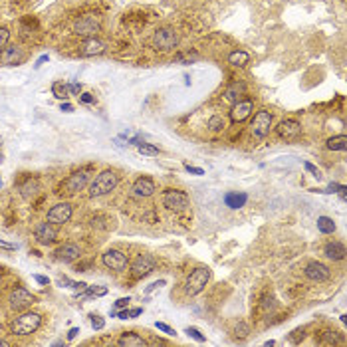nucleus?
Returning a JSON list of instances; mask_svg holds the SVG:
<instances>
[{
  "mask_svg": "<svg viewBox=\"0 0 347 347\" xmlns=\"http://www.w3.org/2000/svg\"><path fill=\"white\" fill-rule=\"evenodd\" d=\"M40 326H42V314L24 310L10 322V334L16 338H26V336L36 334L40 330Z\"/></svg>",
  "mask_w": 347,
  "mask_h": 347,
  "instance_id": "obj_1",
  "label": "nucleus"
},
{
  "mask_svg": "<svg viewBox=\"0 0 347 347\" xmlns=\"http://www.w3.org/2000/svg\"><path fill=\"white\" fill-rule=\"evenodd\" d=\"M117 184H119V174H117V171L105 169V171L95 174V178L87 186V192H89L91 198H99V196H105L111 190H115Z\"/></svg>",
  "mask_w": 347,
  "mask_h": 347,
  "instance_id": "obj_2",
  "label": "nucleus"
},
{
  "mask_svg": "<svg viewBox=\"0 0 347 347\" xmlns=\"http://www.w3.org/2000/svg\"><path fill=\"white\" fill-rule=\"evenodd\" d=\"M210 276H212V272H210L208 266H198V268H194V270L188 274L186 282H184V292H186L188 296H198V294L206 288Z\"/></svg>",
  "mask_w": 347,
  "mask_h": 347,
  "instance_id": "obj_3",
  "label": "nucleus"
},
{
  "mask_svg": "<svg viewBox=\"0 0 347 347\" xmlns=\"http://www.w3.org/2000/svg\"><path fill=\"white\" fill-rule=\"evenodd\" d=\"M89 173H91L89 167L72 173L68 178H64V180L60 182V186H58L56 192H58V194H76V192L84 190L87 186V180H89Z\"/></svg>",
  "mask_w": 347,
  "mask_h": 347,
  "instance_id": "obj_4",
  "label": "nucleus"
},
{
  "mask_svg": "<svg viewBox=\"0 0 347 347\" xmlns=\"http://www.w3.org/2000/svg\"><path fill=\"white\" fill-rule=\"evenodd\" d=\"M151 46L157 52H171L178 46V34L173 28H159L151 38Z\"/></svg>",
  "mask_w": 347,
  "mask_h": 347,
  "instance_id": "obj_5",
  "label": "nucleus"
},
{
  "mask_svg": "<svg viewBox=\"0 0 347 347\" xmlns=\"http://www.w3.org/2000/svg\"><path fill=\"white\" fill-rule=\"evenodd\" d=\"M161 202H163L165 208L174 210V212H180V210H184V208L190 204V198H188V194H186L184 190L167 188V190H163V194H161Z\"/></svg>",
  "mask_w": 347,
  "mask_h": 347,
  "instance_id": "obj_6",
  "label": "nucleus"
},
{
  "mask_svg": "<svg viewBox=\"0 0 347 347\" xmlns=\"http://www.w3.org/2000/svg\"><path fill=\"white\" fill-rule=\"evenodd\" d=\"M34 302H36V296H34L32 292H28L26 288H22V286H16V288L10 292V296H8V306H10V310H14V312H24V310H28Z\"/></svg>",
  "mask_w": 347,
  "mask_h": 347,
  "instance_id": "obj_7",
  "label": "nucleus"
},
{
  "mask_svg": "<svg viewBox=\"0 0 347 347\" xmlns=\"http://www.w3.org/2000/svg\"><path fill=\"white\" fill-rule=\"evenodd\" d=\"M272 121H274V117L268 109H260V111L254 113V119L250 123V133L254 135V139H264L270 133Z\"/></svg>",
  "mask_w": 347,
  "mask_h": 347,
  "instance_id": "obj_8",
  "label": "nucleus"
},
{
  "mask_svg": "<svg viewBox=\"0 0 347 347\" xmlns=\"http://www.w3.org/2000/svg\"><path fill=\"white\" fill-rule=\"evenodd\" d=\"M99 30H101L99 18L93 16V14L82 16V18L76 20V24H74V34H76V36H82V38H93Z\"/></svg>",
  "mask_w": 347,
  "mask_h": 347,
  "instance_id": "obj_9",
  "label": "nucleus"
},
{
  "mask_svg": "<svg viewBox=\"0 0 347 347\" xmlns=\"http://www.w3.org/2000/svg\"><path fill=\"white\" fill-rule=\"evenodd\" d=\"M155 190H157V186H155V180H153L151 176H139V178H135V182L131 184L129 194H131L133 198H137V200H143V198L153 196Z\"/></svg>",
  "mask_w": 347,
  "mask_h": 347,
  "instance_id": "obj_10",
  "label": "nucleus"
},
{
  "mask_svg": "<svg viewBox=\"0 0 347 347\" xmlns=\"http://www.w3.org/2000/svg\"><path fill=\"white\" fill-rule=\"evenodd\" d=\"M155 266H157V260L151 254H139L131 262V278H135V280L145 278L155 270Z\"/></svg>",
  "mask_w": 347,
  "mask_h": 347,
  "instance_id": "obj_11",
  "label": "nucleus"
},
{
  "mask_svg": "<svg viewBox=\"0 0 347 347\" xmlns=\"http://www.w3.org/2000/svg\"><path fill=\"white\" fill-rule=\"evenodd\" d=\"M72 216H74V206L70 204V202H58V204H54L50 210H48V222H52V224H66V222H70L72 220Z\"/></svg>",
  "mask_w": 347,
  "mask_h": 347,
  "instance_id": "obj_12",
  "label": "nucleus"
},
{
  "mask_svg": "<svg viewBox=\"0 0 347 347\" xmlns=\"http://www.w3.org/2000/svg\"><path fill=\"white\" fill-rule=\"evenodd\" d=\"M56 238H58V230H56V226H54L52 222L46 220V222L36 224V228H34V240H36L38 244L48 246V244H54Z\"/></svg>",
  "mask_w": 347,
  "mask_h": 347,
  "instance_id": "obj_13",
  "label": "nucleus"
},
{
  "mask_svg": "<svg viewBox=\"0 0 347 347\" xmlns=\"http://www.w3.org/2000/svg\"><path fill=\"white\" fill-rule=\"evenodd\" d=\"M304 274H306V278L308 280H312V282H318V284H322V282H328L330 278H332V270L324 264V262H310L308 266H306V270H304Z\"/></svg>",
  "mask_w": 347,
  "mask_h": 347,
  "instance_id": "obj_14",
  "label": "nucleus"
},
{
  "mask_svg": "<svg viewBox=\"0 0 347 347\" xmlns=\"http://www.w3.org/2000/svg\"><path fill=\"white\" fill-rule=\"evenodd\" d=\"M101 264H103L105 268H109V270L123 272V270L127 268V256H125L121 250L111 248V250H107V252L101 256Z\"/></svg>",
  "mask_w": 347,
  "mask_h": 347,
  "instance_id": "obj_15",
  "label": "nucleus"
},
{
  "mask_svg": "<svg viewBox=\"0 0 347 347\" xmlns=\"http://www.w3.org/2000/svg\"><path fill=\"white\" fill-rule=\"evenodd\" d=\"M252 111H254V101L252 99H236L232 109H230V119L234 123H242L250 117Z\"/></svg>",
  "mask_w": 347,
  "mask_h": 347,
  "instance_id": "obj_16",
  "label": "nucleus"
},
{
  "mask_svg": "<svg viewBox=\"0 0 347 347\" xmlns=\"http://www.w3.org/2000/svg\"><path fill=\"white\" fill-rule=\"evenodd\" d=\"M276 133H278L282 139H296V137L302 133V125H300V121H296V119H282V121L276 125Z\"/></svg>",
  "mask_w": 347,
  "mask_h": 347,
  "instance_id": "obj_17",
  "label": "nucleus"
},
{
  "mask_svg": "<svg viewBox=\"0 0 347 347\" xmlns=\"http://www.w3.org/2000/svg\"><path fill=\"white\" fill-rule=\"evenodd\" d=\"M54 256H56V260L70 264V262L78 260V258L82 256V248H80L78 244H74V242H66V244H62V246L54 252Z\"/></svg>",
  "mask_w": 347,
  "mask_h": 347,
  "instance_id": "obj_18",
  "label": "nucleus"
},
{
  "mask_svg": "<svg viewBox=\"0 0 347 347\" xmlns=\"http://www.w3.org/2000/svg\"><path fill=\"white\" fill-rule=\"evenodd\" d=\"M24 60V52L18 46H6L0 52V66H20Z\"/></svg>",
  "mask_w": 347,
  "mask_h": 347,
  "instance_id": "obj_19",
  "label": "nucleus"
},
{
  "mask_svg": "<svg viewBox=\"0 0 347 347\" xmlns=\"http://www.w3.org/2000/svg\"><path fill=\"white\" fill-rule=\"evenodd\" d=\"M105 52V44L99 40V38H86V42L82 44V50H80V56L84 58H91V56H99Z\"/></svg>",
  "mask_w": 347,
  "mask_h": 347,
  "instance_id": "obj_20",
  "label": "nucleus"
},
{
  "mask_svg": "<svg viewBox=\"0 0 347 347\" xmlns=\"http://www.w3.org/2000/svg\"><path fill=\"white\" fill-rule=\"evenodd\" d=\"M324 254H326L330 260H334V262L344 260V258H346V254H347L346 244H344V242H340V240L328 242V244L324 246Z\"/></svg>",
  "mask_w": 347,
  "mask_h": 347,
  "instance_id": "obj_21",
  "label": "nucleus"
},
{
  "mask_svg": "<svg viewBox=\"0 0 347 347\" xmlns=\"http://www.w3.org/2000/svg\"><path fill=\"white\" fill-rule=\"evenodd\" d=\"M38 190H40V182H38V178H32V176H28L24 182L18 184V192H20V196L26 198V200H30L32 196H36Z\"/></svg>",
  "mask_w": 347,
  "mask_h": 347,
  "instance_id": "obj_22",
  "label": "nucleus"
},
{
  "mask_svg": "<svg viewBox=\"0 0 347 347\" xmlns=\"http://www.w3.org/2000/svg\"><path fill=\"white\" fill-rule=\"evenodd\" d=\"M117 346L119 347H147L149 344H147L139 334L129 332V334H123V336L117 340Z\"/></svg>",
  "mask_w": 347,
  "mask_h": 347,
  "instance_id": "obj_23",
  "label": "nucleus"
},
{
  "mask_svg": "<svg viewBox=\"0 0 347 347\" xmlns=\"http://www.w3.org/2000/svg\"><path fill=\"white\" fill-rule=\"evenodd\" d=\"M248 202V194L246 192H226L224 194V204L228 208H242Z\"/></svg>",
  "mask_w": 347,
  "mask_h": 347,
  "instance_id": "obj_24",
  "label": "nucleus"
},
{
  "mask_svg": "<svg viewBox=\"0 0 347 347\" xmlns=\"http://www.w3.org/2000/svg\"><path fill=\"white\" fill-rule=\"evenodd\" d=\"M250 62V54L244 50H234L228 54V64H232L234 68H244Z\"/></svg>",
  "mask_w": 347,
  "mask_h": 347,
  "instance_id": "obj_25",
  "label": "nucleus"
},
{
  "mask_svg": "<svg viewBox=\"0 0 347 347\" xmlns=\"http://www.w3.org/2000/svg\"><path fill=\"white\" fill-rule=\"evenodd\" d=\"M326 147L330 151H346L347 149V135H336L332 139H328Z\"/></svg>",
  "mask_w": 347,
  "mask_h": 347,
  "instance_id": "obj_26",
  "label": "nucleus"
},
{
  "mask_svg": "<svg viewBox=\"0 0 347 347\" xmlns=\"http://www.w3.org/2000/svg\"><path fill=\"white\" fill-rule=\"evenodd\" d=\"M107 294V288L105 286H86V292L80 294L82 300H91V298H101Z\"/></svg>",
  "mask_w": 347,
  "mask_h": 347,
  "instance_id": "obj_27",
  "label": "nucleus"
},
{
  "mask_svg": "<svg viewBox=\"0 0 347 347\" xmlns=\"http://www.w3.org/2000/svg\"><path fill=\"white\" fill-rule=\"evenodd\" d=\"M318 230L322 234H334L336 232V222L330 216H320L318 218Z\"/></svg>",
  "mask_w": 347,
  "mask_h": 347,
  "instance_id": "obj_28",
  "label": "nucleus"
},
{
  "mask_svg": "<svg viewBox=\"0 0 347 347\" xmlns=\"http://www.w3.org/2000/svg\"><path fill=\"white\" fill-rule=\"evenodd\" d=\"M244 91H246V86H244V84L234 82V84H230V86L226 87L224 95H226V99H238V95L244 93Z\"/></svg>",
  "mask_w": 347,
  "mask_h": 347,
  "instance_id": "obj_29",
  "label": "nucleus"
},
{
  "mask_svg": "<svg viewBox=\"0 0 347 347\" xmlns=\"http://www.w3.org/2000/svg\"><path fill=\"white\" fill-rule=\"evenodd\" d=\"M206 127H208L210 131H222V129L226 127V119H224L222 115H212V117L206 121Z\"/></svg>",
  "mask_w": 347,
  "mask_h": 347,
  "instance_id": "obj_30",
  "label": "nucleus"
},
{
  "mask_svg": "<svg viewBox=\"0 0 347 347\" xmlns=\"http://www.w3.org/2000/svg\"><path fill=\"white\" fill-rule=\"evenodd\" d=\"M52 93H54V97H58V99H68V95H70V91H68V84H64V82H54L52 84Z\"/></svg>",
  "mask_w": 347,
  "mask_h": 347,
  "instance_id": "obj_31",
  "label": "nucleus"
},
{
  "mask_svg": "<svg viewBox=\"0 0 347 347\" xmlns=\"http://www.w3.org/2000/svg\"><path fill=\"white\" fill-rule=\"evenodd\" d=\"M234 336L240 338V340H246V338L250 336V326H248L246 322H238V324L234 326Z\"/></svg>",
  "mask_w": 347,
  "mask_h": 347,
  "instance_id": "obj_32",
  "label": "nucleus"
},
{
  "mask_svg": "<svg viewBox=\"0 0 347 347\" xmlns=\"http://www.w3.org/2000/svg\"><path fill=\"white\" fill-rule=\"evenodd\" d=\"M320 192H340L342 200H346L347 198V186L346 184H338V182H332L328 188H324V190H320Z\"/></svg>",
  "mask_w": 347,
  "mask_h": 347,
  "instance_id": "obj_33",
  "label": "nucleus"
},
{
  "mask_svg": "<svg viewBox=\"0 0 347 347\" xmlns=\"http://www.w3.org/2000/svg\"><path fill=\"white\" fill-rule=\"evenodd\" d=\"M137 149H139V153L141 155H149V157H155V155H159V149L155 147V145H151V143H141V145H137Z\"/></svg>",
  "mask_w": 347,
  "mask_h": 347,
  "instance_id": "obj_34",
  "label": "nucleus"
},
{
  "mask_svg": "<svg viewBox=\"0 0 347 347\" xmlns=\"http://www.w3.org/2000/svg\"><path fill=\"white\" fill-rule=\"evenodd\" d=\"M60 284H68V288H72V290H76V292L86 290V286H87L86 282H74V280H70V278H62Z\"/></svg>",
  "mask_w": 347,
  "mask_h": 347,
  "instance_id": "obj_35",
  "label": "nucleus"
},
{
  "mask_svg": "<svg viewBox=\"0 0 347 347\" xmlns=\"http://www.w3.org/2000/svg\"><path fill=\"white\" fill-rule=\"evenodd\" d=\"M89 322H91V328H93L95 332H99V330L105 328V320H103L101 316H97V314H91V316H89Z\"/></svg>",
  "mask_w": 347,
  "mask_h": 347,
  "instance_id": "obj_36",
  "label": "nucleus"
},
{
  "mask_svg": "<svg viewBox=\"0 0 347 347\" xmlns=\"http://www.w3.org/2000/svg\"><path fill=\"white\" fill-rule=\"evenodd\" d=\"M304 169H306L308 173L312 174V176H316L318 180H320V178L324 176V173H322V169H318V167H316L314 163H310V161H304Z\"/></svg>",
  "mask_w": 347,
  "mask_h": 347,
  "instance_id": "obj_37",
  "label": "nucleus"
},
{
  "mask_svg": "<svg viewBox=\"0 0 347 347\" xmlns=\"http://www.w3.org/2000/svg\"><path fill=\"white\" fill-rule=\"evenodd\" d=\"M184 334H186L188 338L196 340L198 344H204V342H206V338H204V336H202V334H200V332H198L196 328H186V330H184Z\"/></svg>",
  "mask_w": 347,
  "mask_h": 347,
  "instance_id": "obj_38",
  "label": "nucleus"
},
{
  "mask_svg": "<svg viewBox=\"0 0 347 347\" xmlns=\"http://www.w3.org/2000/svg\"><path fill=\"white\" fill-rule=\"evenodd\" d=\"M8 42H10V30L8 28H0V52L8 46Z\"/></svg>",
  "mask_w": 347,
  "mask_h": 347,
  "instance_id": "obj_39",
  "label": "nucleus"
},
{
  "mask_svg": "<svg viewBox=\"0 0 347 347\" xmlns=\"http://www.w3.org/2000/svg\"><path fill=\"white\" fill-rule=\"evenodd\" d=\"M194 60H196V54H178V56H176V62L182 64V66H188V64L194 62Z\"/></svg>",
  "mask_w": 347,
  "mask_h": 347,
  "instance_id": "obj_40",
  "label": "nucleus"
},
{
  "mask_svg": "<svg viewBox=\"0 0 347 347\" xmlns=\"http://www.w3.org/2000/svg\"><path fill=\"white\" fill-rule=\"evenodd\" d=\"M155 328L159 330V332H163V334H167V336H176V332H174L171 326H167V324H163V322H155Z\"/></svg>",
  "mask_w": 347,
  "mask_h": 347,
  "instance_id": "obj_41",
  "label": "nucleus"
},
{
  "mask_svg": "<svg viewBox=\"0 0 347 347\" xmlns=\"http://www.w3.org/2000/svg\"><path fill=\"white\" fill-rule=\"evenodd\" d=\"M165 284H167L165 280H157V282H153V284H149V286H147V288H145L143 292H145V294H151V292H155L157 288H161V286H165Z\"/></svg>",
  "mask_w": 347,
  "mask_h": 347,
  "instance_id": "obj_42",
  "label": "nucleus"
},
{
  "mask_svg": "<svg viewBox=\"0 0 347 347\" xmlns=\"http://www.w3.org/2000/svg\"><path fill=\"white\" fill-rule=\"evenodd\" d=\"M129 302H131V298L127 296V298H119V300H115V304H113V310H121V308H127L129 306Z\"/></svg>",
  "mask_w": 347,
  "mask_h": 347,
  "instance_id": "obj_43",
  "label": "nucleus"
},
{
  "mask_svg": "<svg viewBox=\"0 0 347 347\" xmlns=\"http://www.w3.org/2000/svg\"><path fill=\"white\" fill-rule=\"evenodd\" d=\"M184 171L190 173V174H196V176H202V174H204V169L194 167V165H184Z\"/></svg>",
  "mask_w": 347,
  "mask_h": 347,
  "instance_id": "obj_44",
  "label": "nucleus"
},
{
  "mask_svg": "<svg viewBox=\"0 0 347 347\" xmlns=\"http://www.w3.org/2000/svg\"><path fill=\"white\" fill-rule=\"evenodd\" d=\"M78 97H80V101H82V103H87V105H91V103H95V97H93L91 93H84V91H82V93H80Z\"/></svg>",
  "mask_w": 347,
  "mask_h": 347,
  "instance_id": "obj_45",
  "label": "nucleus"
},
{
  "mask_svg": "<svg viewBox=\"0 0 347 347\" xmlns=\"http://www.w3.org/2000/svg\"><path fill=\"white\" fill-rule=\"evenodd\" d=\"M68 91H70V95H80L82 93V86L80 84H68Z\"/></svg>",
  "mask_w": 347,
  "mask_h": 347,
  "instance_id": "obj_46",
  "label": "nucleus"
},
{
  "mask_svg": "<svg viewBox=\"0 0 347 347\" xmlns=\"http://www.w3.org/2000/svg\"><path fill=\"white\" fill-rule=\"evenodd\" d=\"M34 280H36L38 284H42V286H48V284H50V278H48V276H40V274H34Z\"/></svg>",
  "mask_w": 347,
  "mask_h": 347,
  "instance_id": "obj_47",
  "label": "nucleus"
},
{
  "mask_svg": "<svg viewBox=\"0 0 347 347\" xmlns=\"http://www.w3.org/2000/svg\"><path fill=\"white\" fill-rule=\"evenodd\" d=\"M48 60H50V58H48V54H44V56H40V58L36 60V64H34V68H36V70H38V68H42V66H44V64H46Z\"/></svg>",
  "mask_w": 347,
  "mask_h": 347,
  "instance_id": "obj_48",
  "label": "nucleus"
},
{
  "mask_svg": "<svg viewBox=\"0 0 347 347\" xmlns=\"http://www.w3.org/2000/svg\"><path fill=\"white\" fill-rule=\"evenodd\" d=\"M60 109H62L64 113H72V111H74V105H72V103H68V101H62Z\"/></svg>",
  "mask_w": 347,
  "mask_h": 347,
  "instance_id": "obj_49",
  "label": "nucleus"
},
{
  "mask_svg": "<svg viewBox=\"0 0 347 347\" xmlns=\"http://www.w3.org/2000/svg\"><path fill=\"white\" fill-rule=\"evenodd\" d=\"M127 312H129V320H131V318L141 316V314H143V308H133V310H127Z\"/></svg>",
  "mask_w": 347,
  "mask_h": 347,
  "instance_id": "obj_50",
  "label": "nucleus"
},
{
  "mask_svg": "<svg viewBox=\"0 0 347 347\" xmlns=\"http://www.w3.org/2000/svg\"><path fill=\"white\" fill-rule=\"evenodd\" d=\"M78 334H80V328H72V330L68 332V342L76 340V338H78Z\"/></svg>",
  "mask_w": 347,
  "mask_h": 347,
  "instance_id": "obj_51",
  "label": "nucleus"
},
{
  "mask_svg": "<svg viewBox=\"0 0 347 347\" xmlns=\"http://www.w3.org/2000/svg\"><path fill=\"white\" fill-rule=\"evenodd\" d=\"M0 248H4V250H16V246H14V244L4 242V240H0Z\"/></svg>",
  "mask_w": 347,
  "mask_h": 347,
  "instance_id": "obj_52",
  "label": "nucleus"
},
{
  "mask_svg": "<svg viewBox=\"0 0 347 347\" xmlns=\"http://www.w3.org/2000/svg\"><path fill=\"white\" fill-rule=\"evenodd\" d=\"M8 346H10V344H8L6 340H0V347H8Z\"/></svg>",
  "mask_w": 347,
  "mask_h": 347,
  "instance_id": "obj_53",
  "label": "nucleus"
},
{
  "mask_svg": "<svg viewBox=\"0 0 347 347\" xmlns=\"http://www.w3.org/2000/svg\"><path fill=\"white\" fill-rule=\"evenodd\" d=\"M264 346H266V347H272V346H276V342H272V340H270V342H266Z\"/></svg>",
  "mask_w": 347,
  "mask_h": 347,
  "instance_id": "obj_54",
  "label": "nucleus"
},
{
  "mask_svg": "<svg viewBox=\"0 0 347 347\" xmlns=\"http://www.w3.org/2000/svg\"><path fill=\"white\" fill-rule=\"evenodd\" d=\"M0 161H2V153H0Z\"/></svg>",
  "mask_w": 347,
  "mask_h": 347,
  "instance_id": "obj_55",
  "label": "nucleus"
}]
</instances>
